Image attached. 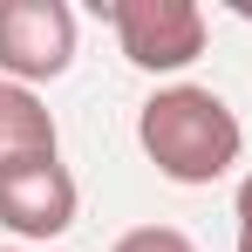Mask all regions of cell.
<instances>
[{
    "mask_svg": "<svg viewBox=\"0 0 252 252\" xmlns=\"http://www.w3.org/2000/svg\"><path fill=\"white\" fill-rule=\"evenodd\" d=\"M41 150H62L48 102L34 89H21V82L0 75V157H41Z\"/></svg>",
    "mask_w": 252,
    "mask_h": 252,
    "instance_id": "cell-5",
    "label": "cell"
},
{
    "mask_svg": "<svg viewBox=\"0 0 252 252\" xmlns=\"http://www.w3.org/2000/svg\"><path fill=\"white\" fill-rule=\"evenodd\" d=\"M232 14H239V21H246V28H252V0H232Z\"/></svg>",
    "mask_w": 252,
    "mask_h": 252,
    "instance_id": "cell-8",
    "label": "cell"
},
{
    "mask_svg": "<svg viewBox=\"0 0 252 252\" xmlns=\"http://www.w3.org/2000/svg\"><path fill=\"white\" fill-rule=\"evenodd\" d=\"M239 252H252V225H239Z\"/></svg>",
    "mask_w": 252,
    "mask_h": 252,
    "instance_id": "cell-9",
    "label": "cell"
},
{
    "mask_svg": "<svg viewBox=\"0 0 252 252\" xmlns=\"http://www.w3.org/2000/svg\"><path fill=\"white\" fill-rule=\"evenodd\" d=\"M136 150L157 164V177L198 191V184H218L246 157V123H239V109L218 89L164 82V89H150L143 109H136Z\"/></svg>",
    "mask_w": 252,
    "mask_h": 252,
    "instance_id": "cell-1",
    "label": "cell"
},
{
    "mask_svg": "<svg viewBox=\"0 0 252 252\" xmlns=\"http://www.w3.org/2000/svg\"><path fill=\"white\" fill-rule=\"evenodd\" d=\"M7 252H21V246H7Z\"/></svg>",
    "mask_w": 252,
    "mask_h": 252,
    "instance_id": "cell-10",
    "label": "cell"
},
{
    "mask_svg": "<svg viewBox=\"0 0 252 252\" xmlns=\"http://www.w3.org/2000/svg\"><path fill=\"white\" fill-rule=\"evenodd\" d=\"M82 191H75V170L62 164V150L41 157H0V225L28 246H48L75 225Z\"/></svg>",
    "mask_w": 252,
    "mask_h": 252,
    "instance_id": "cell-3",
    "label": "cell"
},
{
    "mask_svg": "<svg viewBox=\"0 0 252 252\" xmlns=\"http://www.w3.org/2000/svg\"><path fill=\"white\" fill-rule=\"evenodd\" d=\"M75 68V7L68 0H0V75L21 89L62 82Z\"/></svg>",
    "mask_w": 252,
    "mask_h": 252,
    "instance_id": "cell-4",
    "label": "cell"
},
{
    "mask_svg": "<svg viewBox=\"0 0 252 252\" xmlns=\"http://www.w3.org/2000/svg\"><path fill=\"white\" fill-rule=\"evenodd\" d=\"M102 21L116 28L123 62L143 75H184L205 55V34H211L198 0H109Z\"/></svg>",
    "mask_w": 252,
    "mask_h": 252,
    "instance_id": "cell-2",
    "label": "cell"
},
{
    "mask_svg": "<svg viewBox=\"0 0 252 252\" xmlns=\"http://www.w3.org/2000/svg\"><path fill=\"white\" fill-rule=\"evenodd\" d=\"M232 211H239V225H252V170L239 177V205H232Z\"/></svg>",
    "mask_w": 252,
    "mask_h": 252,
    "instance_id": "cell-7",
    "label": "cell"
},
{
    "mask_svg": "<svg viewBox=\"0 0 252 252\" xmlns=\"http://www.w3.org/2000/svg\"><path fill=\"white\" fill-rule=\"evenodd\" d=\"M109 252H198V246H191V232H177V225H129Z\"/></svg>",
    "mask_w": 252,
    "mask_h": 252,
    "instance_id": "cell-6",
    "label": "cell"
}]
</instances>
